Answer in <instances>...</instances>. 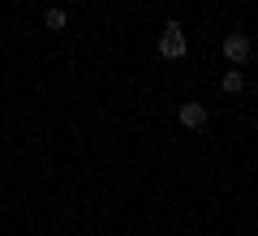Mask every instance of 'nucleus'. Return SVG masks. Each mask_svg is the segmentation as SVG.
Segmentation results:
<instances>
[{"label":"nucleus","instance_id":"1","mask_svg":"<svg viewBox=\"0 0 258 236\" xmlns=\"http://www.w3.org/2000/svg\"><path fill=\"white\" fill-rule=\"evenodd\" d=\"M159 56H164V60H181V56H185V30H181V22H164Z\"/></svg>","mask_w":258,"mask_h":236},{"label":"nucleus","instance_id":"2","mask_svg":"<svg viewBox=\"0 0 258 236\" xmlns=\"http://www.w3.org/2000/svg\"><path fill=\"white\" fill-rule=\"evenodd\" d=\"M220 52H224V60H228V64H245L249 56H254V43H249V35H224Z\"/></svg>","mask_w":258,"mask_h":236},{"label":"nucleus","instance_id":"3","mask_svg":"<svg viewBox=\"0 0 258 236\" xmlns=\"http://www.w3.org/2000/svg\"><path fill=\"white\" fill-rule=\"evenodd\" d=\"M181 125L185 129H203L207 125V108H203V103H194V99L181 103Z\"/></svg>","mask_w":258,"mask_h":236},{"label":"nucleus","instance_id":"4","mask_svg":"<svg viewBox=\"0 0 258 236\" xmlns=\"http://www.w3.org/2000/svg\"><path fill=\"white\" fill-rule=\"evenodd\" d=\"M220 91H224V95H241V91H245V73H241L237 64H232V69L224 73V82H220Z\"/></svg>","mask_w":258,"mask_h":236},{"label":"nucleus","instance_id":"5","mask_svg":"<svg viewBox=\"0 0 258 236\" xmlns=\"http://www.w3.org/2000/svg\"><path fill=\"white\" fill-rule=\"evenodd\" d=\"M43 26L47 30H64V26H69V13H64V9H47L43 13Z\"/></svg>","mask_w":258,"mask_h":236}]
</instances>
